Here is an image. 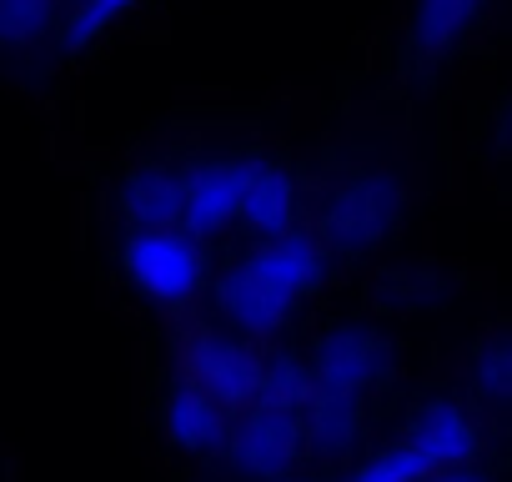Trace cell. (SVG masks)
Returning a JSON list of instances; mask_svg holds the SVG:
<instances>
[{
  "label": "cell",
  "mask_w": 512,
  "mask_h": 482,
  "mask_svg": "<svg viewBox=\"0 0 512 482\" xmlns=\"http://www.w3.org/2000/svg\"><path fill=\"white\" fill-rule=\"evenodd\" d=\"M327 272H332V257L322 252V241L307 226H297L272 241H251L241 257H231L221 272H211L206 292H211L226 332L267 347L327 287Z\"/></svg>",
  "instance_id": "obj_1"
},
{
  "label": "cell",
  "mask_w": 512,
  "mask_h": 482,
  "mask_svg": "<svg viewBox=\"0 0 512 482\" xmlns=\"http://www.w3.org/2000/svg\"><path fill=\"white\" fill-rule=\"evenodd\" d=\"M407 221V186L382 171V166H362L337 176L322 196H317V221L307 226L327 257H372L402 231Z\"/></svg>",
  "instance_id": "obj_2"
},
{
  "label": "cell",
  "mask_w": 512,
  "mask_h": 482,
  "mask_svg": "<svg viewBox=\"0 0 512 482\" xmlns=\"http://www.w3.org/2000/svg\"><path fill=\"white\" fill-rule=\"evenodd\" d=\"M121 272L136 297H146L161 312H181L211 287V252L181 226L156 231H126L121 241Z\"/></svg>",
  "instance_id": "obj_3"
},
{
  "label": "cell",
  "mask_w": 512,
  "mask_h": 482,
  "mask_svg": "<svg viewBox=\"0 0 512 482\" xmlns=\"http://www.w3.org/2000/svg\"><path fill=\"white\" fill-rule=\"evenodd\" d=\"M402 367V347L392 342V332L372 317H342L332 327H322L307 347V372L317 387L342 392V397H377Z\"/></svg>",
  "instance_id": "obj_4"
},
{
  "label": "cell",
  "mask_w": 512,
  "mask_h": 482,
  "mask_svg": "<svg viewBox=\"0 0 512 482\" xmlns=\"http://www.w3.org/2000/svg\"><path fill=\"white\" fill-rule=\"evenodd\" d=\"M262 357H267V347H256V342H246V337H236L226 327H186L176 337V377L201 387L231 417L256 402Z\"/></svg>",
  "instance_id": "obj_5"
},
{
  "label": "cell",
  "mask_w": 512,
  "mask_h": 482,
  "mask_svg": "<svg viewBox=\"0 0 512 482\" xmlns=\"http://www.w3.org/2000/svg\"><path fill=\"white\" fill-rule=\"evenodd\" d=\"M221 457L231 462L236 477L246 482H277L307 467V442H302V422L292 412H272V407H241L226 427V447Z\"/></svg>",
  "instance_id": "obj_6"
},
{
  "label": "cell",
  "mask_w": 512,
  "mask_h": 482,
  "mask_svg": "<svg viewBox=\"0 0 512 482\" xmlns=\"http://www.w3.org/2000/svg\"><path fill=\"white\" fill-rule=\"evenodd\" d=\"M302 181L287 161L277 156H256V151H241V216L236 226L256 241H272L282 231H297L302 226Z\"/></svg>",
  "instance_id": "obj_7"
},
{
  "label": "cell",
  "mask_w": 512,
  "mask_h": 482,
  "mask_svg": "<svg viewBox=\"0 0 512 482\" xmlns=\"http://www.w3.org/2000/svg\"><path fill=\"white\" fill-rule=\"evenodd\" d=\"M241 216V156H201L181 166V231L196 241H221Z\"/></svg>",
  "instance_id": "obj_8"
},
{
  "label": "cell",
  "mask_w": 512,
  "mask_h": 482,
  "mask_svg": "<svg viewBox=\"0 0 512 482\" xmlns=\"http://www.w3.org/2000/svg\"><path fill=\"white\" fill-rule=\"evenodd\" d=\"M402 437L427 457V467H457L482 457V422L457 397H422L402 427Z\"/></svg>",
  "instance_id": "obj_9"
},
{
  "label": "cell",
  "mask_w": 512,
  "mask_h": 482,
  "mask_svg": "<svg viewBox=\"0 0 512 482\" xmlns=\"http://www.w3.org/2000/svg\"><path fill=\"white\" fill-rule=\"evenodd\" d=\"M302 442H307V462H352L357 447L367 442V402L327 392L312 382L302 412Z\"/></svg>",
  "instance_id": "obj_10"
},
{
  "label": "cell",
  "mask_w": 512,
  "mask_h": 482,
  "mask_svg": "<svg viewBox=\"0 0 512 482\" xmlns=\"http://www.w3.org/2000/svg\"><path fill=\"white\" fill-rule=\"evenodd\" d=\"M161 427L166 437L186 452V457H221L226 447V427H231V412L216 407L201 387H191L186 377H171L166 397H161Z\"/></svg>",
  "instance_id": "obj_11"
},
{
  "label": "cell",
  "mask_w": 512,
  "mask_h": 482,
  "mask_svg": "<svg viewBox=\"0 0 512 482\" xmlns=\"http://www.w3.org/2000/svg\"><path fill=\"white\" fill-rule=\"evenodd\" d=\"M116 211L126 231H156L181 221V166L171 161H141L116 186Z\"/></svg>",
  "instance_id": "obj_12"
},
{
  "label": "cell",
  "mask_w": 512,
  "mask_h": 482,
  "mask_svg": "<svg viewBox=\"0 0 512 482\" xmlns=\"http://www.w3.org/2000/svg\"><path fill=\"white\" fill-rule=\"evenodd\" d=\"M482 16L487 0H412V51L442 61L477 31Z\"/></svg>",
  "instance_id": "obj_13"
},
{
  "label": "cell",
  "mask_w": 512,
  "mask_h": 482,
  "mask_svg": "<svg viewBox=\"0 0 512 482\" xmlns=\"http://www.w3.org/2000/svg\"><path fill=\"white\" fill-rule=\"evenodd\" d=\"M447 297H452V282L437 267H397V272H382V282H377V307L397 312V317L437 312Z\"/></svg>",
  "instance_id": "obj_14"
},
{
  "label": "cell",
  "mask_w": 512,
  "mask_h": 482,
  "mask_svg": "<svg viewBox=\"0 0 512 482\" xmlns=\"http://www.w3.org/2000/svg\"><path fill=\"white\" fill-rule=\"evenodd\" d=\"M312 392V372H307V357L302 352H287V347H272L262 357V382H256V402L251 407H272V412H302Z\"/></svg>",
  "instance_id": "obj_15"
},
{
  "label": "cell",
  "mask_w": 512,
  "mask_h": 482,
  "mask_svg": "<svg viewBox=\"0 0 512 482\" xmlns=\"http://www.w3.org/2000/svg\"><path fill=\"white\" fill-rule=\"evenodd\" d=\"M66 0H0V51H36L56 41Z\"/></svg>",
  "instance_id": "obj_16"
},
{
  "label": "cell",
  "mask_w": 512,
  "mask_h": 482,
  "mask_svg": "<svg viewBox=\"0 0 512 482\" xmlns=\"http://www.w3.org/2000/svg\"><path fill=\"white\" fill-rule=\"evenodd\" d=\"M141 6V0H66V16H61V31H56V41H61V51L66 56H81V51H91L121 16H131Z\"/></svg>",
  "instance_id": "obj_17"
},
{
  "label": "cell",
  "mask_w": 512,
  "mask_h": 482,
  "mask_svg": "<svg viewBox=\"0 0 512 482\" xmlns=\"http://www.w3.org/2000/svg\"><path fill=\"white\" fill-rule=\"evenodd\" d=\"M472 397H477V407L482 412H507L512 407V347H507V337L502 332H492L477 352H472Z\"/></svg>",
  "instance_id": "obj_18"
},
{
  "label": "cell",
  "mask_w": 512,
  "mask_h": 482,
  "mask_svg": "<svg viewBox=\"0 0 512 482\" xmlns=\"http://www.w3.org/2000/svg\"><path fill=\"white\" fill-rule=\"evenodd\" d=\"M432 467H427V457L397 432L387 447H377V452H367L362 462H352L342 477H332V482H422Z\"/></svg>",
  "instance_id": "obj_19"
},
{
  "label": "cell",
  "mask_w": 512,
  "mask_h": 482,
  "mask_svg": "<svg viewBox=\"0 0 512 482\" xmlns=\"http://www.w3.org/2000/svg\"><path fill=\"white\" fill-rule=\"evenodd\" d=\"M422 482H497V477H492V467H482V462H457V467L427 472Z\"/></svg>",
  "instance_id": "obj_20"
},
{
  "label": "cell",
  "mask_w": 512,
  "mask_h": 482,
  "mask_svg": "<svg viewBox=\"0 0 512 482\" xmlns=\"http://www.w3.org/2000/svg\"><path fill=\"white\" fill-rule=\"evenodd\" d=\"M277 482H332V477H312V472H292V477H277Z\"/></svg>",
  "instance_id": "obj_21"
}]
</instances>
